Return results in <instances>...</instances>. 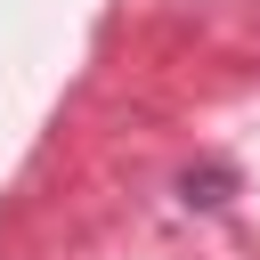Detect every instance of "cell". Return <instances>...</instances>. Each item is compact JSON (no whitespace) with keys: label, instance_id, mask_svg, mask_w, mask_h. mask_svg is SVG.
Here are the masks:
<instances>
[{"label":"cell","instance_id":"6da1fadb","mask_svg":"<svg viewBox=\"0 0 260 260\" xmlns=\"http://www.w3.org/2000/svg\"><path fill=\"white\" fill-rule=\"evenodd\" d=\"M228 195H236V162H219V154H211V162H187V171H179V203L219 211Z\"/></svg>","mask_w":260,"mask_h":260}]
</instances>
